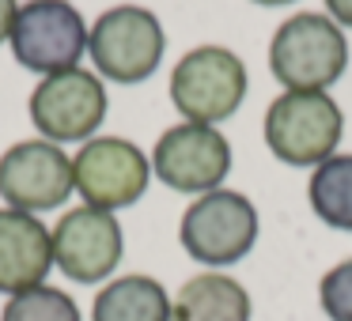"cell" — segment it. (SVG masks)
Segmentation results:
<instances>
[{
	"label": "cell",
	"instance_id": "cell-1",
	"mask_svg": "<svg viewBox=\"0 0 352 321\" xmlns=\"http://www.w3.org/2000/svg\"><path fill=\"white\" fill-rule=\"evenodd\" d=\"M269 69L288 91H326L349 69V38L329 16L299 12L276 27Z\"/></svg>",
	"mask_w": 352,
	"mask_h": 321
},
{
	"label": "cell",
	"instance_id": "cell-2",
	"mask_svg": "<svg viewBox=\"0 0 352 321\" xmlns=\"http://www.w3.org/2000/svg\"><path fill=\"white\" fill-rule=\"evenodd\" d=\"M344 114L326 91H284L265 110V144L288 167H318L337 152Z\"/></svg>",
	"mask_w": 352,
	"mask_h": 321
},
{
	"label": "cell",
	"instance_id": "cell-3",
	"mask_svg": "<svg viewBox=\"0 0 352 321\" xmlns=\"http://www.w3.org/2000/svg\"><path fill=\"white\" fill-rule=\"evenodd\" d=\"M178 242L197 265L228 268L243 261L258 242V208L235 189H212L186 208Z\"/></svg>",
	"mask_w": 352,
	"mask_h": 321
},
{
	"label": "cell",
	"instance_id": "cell-4",
	"mask_svg": "<svg viewBox=\"0 0 352 321\" xmlns=\"http://www.w3.org/2000/svg\"><path fill=\"white\" fill-rule=\"evenodd\" d=\"M163 49H167L163 23L137 4H118L102 12L87 31V54L95 69L114 84H144L160 69Z\"/></svg>",
	"mask_w": 352,
	"mask_h": 321
},
{
	"label": "cell",
	"instance_id": "cell-5",
	"mask_svg": "<svg viewBox=\"0 0 352 321\" xmlns=\"http://www.w3.org/2000/svg\"><path fill=\"white\" fill-rule=\"evenodd\" d=\"M246 99V64L223 46H197L170 72V102L193 125L228 121Z\"/></svg>",
	"mask_w": 352,
	"mask_h": 321
},
{
	"label": "cell",
	"instance_id": "cell-6",
	"mask_svg": "<svg viewBox=\"0 0 352 321\" xmlns=\"http://www.w3.org/2000/svg\"><path fill=\"white\" fill-rule=\"evenodd\" d=\"M8 42L23 69L54 76L80 69V57L87 54V23L69 0H27L16 12Z\"/></svg>",
	"mask_w": 352,
	"mask_h": 321
},
{
	"label": "cell",
	"instance_id": "cell-7",
	"mask_svg": "<svg viewBox=\"0 0 352 321\" xmlns=\"http://www.w3.org/2000/svg\"><path fill=\"white\" fill-rule=\"evenodd\" d=\"M72 178H76V193L84 197L87 208L122 212L144 197L148 182H152V163L133 140L95 136L76 152Z\"/></svg>",
	"mask_w": 352,
	"mask_h": 321
},
{
	"label": "cell",
	"instance_id": "cell-8",
	"mask_svg": "<svg viewBox=\"0 0 352 321\" xmlns=\"http://www.w3.org/2000/svg\"><path fill=\"white\" fill-rule=\"evenodd\" d=\"M107 87L95 72L69 69L42 76V84L31 91V121L50 144H76L87 140L107 121Z\"/></svg>",
	"mask_w": 352,
	"mask_h": 321
},
{
	"label": "cell",
	"instance_id": "cell-9",
	"mask_svg": "<svg viewBox=\"0 0 352 321\" xmlns=\"http://www.w3.org/2000/svg\"><path fill=\"white\" fill-rule=\"evenodd\" d=\"M72 193V159L61 152V144L19 140L0 155V200L16 212H54Z\"/></svg>",
	"mask_w": 352,
	"mask_h": 321
},
{
	"label": "cell",
	"instance_id": "cell-10",
	"mask_svg": "<svg viewBox=\"0 0 352 321\" xmlns=\"http://www.w3.org/2000/svg\"><path fill=\"white\" fill-rule=\"evenodd\" d=\"M152 170L163 185L178 193H212L231 174V144L216 125L182 121L160 136Z\"/></svg>",
	"mask_w": 352,
	"mask_h": 321
},
{
	"label": "cell",
	"instance_id": "cell-11",
	"mask_svg": "<svg viewBox=\"0 0 352 321\" xmlns=\"http://www.w3.org/2000/svg\"><path fill=\"white\" fill-rule=\"evenodd\" d=\"M50 235H54V265L76 283H99L122 265L125 235L114 212L80 204L65 212Z\"/></svg>",
	"mask_w": 352,
	"mask_h": 321
},
{
	"label": "cell",
	"instance_id": "cell-12",
	"mask_svg": "<svg viewBox=\"0 0 352 321\" xmlns=\"http://www.w3.org/2000/svg\"><path fill=\"white\" fill-rule=\"evenodd\" d=\"M54 268V235L31 212L0 208V295L42 287Z\"/></svg>",
	"mask_w": 352,
	"mask_h": 321
},
{
	"label": "cell",
	"instance_id": "cell-13",
	"mask_svg": "<svg viewBox=\"0 0 352 321\" xmlns=\"http://www.w3.org/2000/svg\"><path fill=\"white\" fill-rule=\"evenodd\" d=\"M170 321H250V295L223 272H201L170 298Z\"/></svg>",
	"mask_w": 352,
	"mask_h": 321
},
{
	"label": "cell",
	"instance_id": "cell-14",
	"mask_svg": "<svg viewBox=\"0 0 352 321\" xmlns=\"http://www.w3.org/2000/svg\"><path fill=\"white\" fill-rule=\"evenodd\" d=\"M91 321H170L167 287L152 276H118L95 295Z\"/></svg>",
	"mask_w": 352,
	"mask_h": 321
},
{
	"label": "cell",
	"instance_id": "cell-15",
	"mask_svg": "<svg viewBox=\"0 0 352 321\" xmlns=\"http://www.w3.org/2000/svg\"><path fill=\"white\" fill-rule=\"evenodd\" d=\"M314 215L333 230H352V155H329L307 182Z\"/></svg>",
	"mask_w": 352,
	"mask_h": 321
},
{
	"label": "cell",
	"instance_id": "cell-16",
	"mask_svg": "<svg viewBox=\"0 0 352 321\" xmlns=\"http://www.w3.org/2000/svg\"><path fill=\"white\" fill-rule=\"evenodd\" d=\"M0 321H84L80 306L72 295H65L61 287H31L23 295H12L0 310Z\"/></svg>",
	"mask_w": 352,
	"mask_h": 321
},
{
	"label": "cell",
	"instance_id": "cell-17",
	"mask_svg": "<svg viewBox=\"0 0 352 321\" xmlns=\"http://www.w3.org/2000/svg\"><path fill=\"white\" fill-rule=\"evenodd\" d=\"M318 302L329 321H352V257L333 265L318 283Z\"/></svg>",
	"mask_w": 352,
	"mask_h": 321
},
{
	"label": "cell",
	"instance_id": "cell-18",
	"mask_svg": "<svg viewBox=\"0 0 352 321\" xmlns=\"http://www.w3.org/2000/svg\"><path fill=\"white\" fill-rule=\"evenodd\" d=\"M16 0H0V42L12 38V27H16Z\"/></svg>",
	"mask_w": 352,
	"mask_h": 321
},
{
	"label": "cell",
	"instance_id": "cell-19",
	"mask_svg": "<svg viewBox=\"0 0 352 321\" xmlns=\"http://www.w3.org/2000/svg\"><path fill=\"white\" fill-rule=\"evenodd\" d=\"M326 8H329V16H333L337 23L352 31V0H326Z\"/></svg>",
	"mask_w": 352,
	"mask_h": 321
},
{
	"label": "cell",
	"instance_id": "cell-20",
	"mask_svg": "<svg viewBox=\"0 0 352 321\" xmlns=\"http://www.w3.org/2000/svg\"><path fill=\"white\" fill-rule=\"evenodd\" d=\"M254 4H265V8H276V4H292V0H254Z\"/></svg>",
	"mask_w": 352,
	"mask_h": 321
}]
</instances>
